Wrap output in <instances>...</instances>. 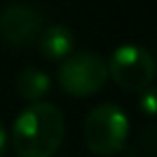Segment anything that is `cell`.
Listing matches in <instances>:
<instances>
[{
    "mask_svg": "<svg viewBox=\"0 0 157 157\" xmlns=\"http://www.w3.org/2000/svg\"><path fill=\"white\" fill-rule=\"evenodd\" d=\"M65 138V118L54 103L33 101L13 123L11 142L17 157H52Z\"/></svg>",
    "mask_w": 157,
    "mask_h": 157,
    "instance_id": "cell-1",
    "label": "cell"
},
{
    "mask_svg": "<svg viewBox=\"0 0 157 157\" xmlns=\"http://www.w3.org/2000/svg\"><path fill=\"white\" fill-rule=\"evenodd\" d=\"M129 136V118L114 103H101L84 121V142L90 153L110 157L123 151Z\"/></svg>",
    "mask_w": 157,
    "mask_h": 157,
    "instance_id": "cell-2",
    "label": "cell"
},
{
    "mask_svg": "<svg viewBox=\"0 0 157 157\" xmlns=\"http://www.w3.org/2000/svg\"><path fill=\"white\" fill-rule=\"evenodd\" d=\"M108 78V63L97 52H71L58 67V84L71 97H90L99 93Z\"/></svg>",
    "mask_w": 157,
    "mask_h": 157,
    "instance_id": "cell-3",
    "label": "cell"
},
{
    "mask_svg": "<svg viewBox=\"0 0 157 157\" xmlns=\"http://www.w3.org/2000/svg\"><path fill=\"white\" fill-rule=\"evenodd\" d=\"M108 71L121 88L142 93L155 78V58L140 45H121L114 50Z\"/></svg>",
    "mask_w": 157,
    "mask_h": 157,
    "instance_id": "cell-4",
    "label": "cell"
},
{
    "mask_svg": "<svg viewBox=\"0 0 157 157\" xmlns=\"http://www.w3.org/2000/svg\"><path fill=\"white\" fill-rule=\"evenodd\" d=\"M43 30V15L30 5H9L0 13V37L9 45L26 48L37 41Z\"/></svg>",
    "mask_w": 157,
    "mask_h": 157,
    "instance_id": "cell-5",
    "label": "cell"
},
{
    "mask_svg": "<svg viewBox=\"0 0 157 157\" xmlns=\"http://www.w3.org/2000/svg\"><path fill=\"white\" fill-rule=\"evenodd\" d=\"M73 43H75L73 33L63 24L43 26V30L37 37L39 52L48 60H63L65 56H69L73 52Z\"/></svg>",
    "mask_w": 157,
    "mask_h": 157,
    "instance_id": "cell-6",
    "label": "cell"
},
{
    "mask_svg": "<svg viewBox=\"0 0 157 157\" xmlns=\"http://www.w3.org/2000/svg\"><path fill=\"white\" fill-rule=\"evenodd\" d=\"M50 75L41 69H24L20 75H17V82H15V88L20 93V97L28 99V101H41L48 93H50Z\"/></svg>",
    "mask_w": 157,
    "mask_h": 157,
    "instance_id": "cell-7",
    "label": "cell"
},
{
    "mask_svg": "<svg viewBox=\"0 0 157 157\" xmlns=\"http://www.w3.org/2000/svg\"><path fill=\"white\" fill-rule=\"evenodd\" d=\"M140 110L144 112V114H151V116H155L157 114V86H153V88H144L142 90V95H140Z\"/></svg>",
    "mask_w": 157,
    "mask_h": 157,
    "instance_id": "cell-8",
    "label": "cell"
},
{
    "mask_svg": "<svg viewBox=\"0 0 157 157\" xmlns=\"http://www.w3.org/2000/svg\"><path fill=\"white\" fill-rule=\"evenodd\" d=\"M5 151H7V131H5L2 123H0V157L5 155Z\"/></svg>",
    "mask_w": 157,
    "mask_h": 157,
    "instance_id": "cell-9",
    "label": "cell"
},
{
    "mask_svg": "<svg viewBox=\"0 0 157 157\" xmlns=\"http://www.w3.org/2000/svg\"><path fill=\"white\" fill-rule=\"evenodd\" d=\"M155 71H157V63H155Z\"/></svg>",
    "mask_w": 157,
    "mask_h": 157,
    "instance_id": "cell-10",
    "label": "cell"
}]
</instances>
